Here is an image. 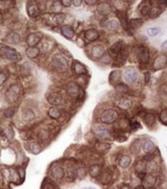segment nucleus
<instances>
[{
  "label": "nucleus",
  "instance_id": "nucleus-1",
  "mask_svg": "<svg viewBox=\"0 0 167 189\" xmlns=\"http://www.w3.org/2000/svg\"><path fill=\"white\" fill-rule=\"evenodd\" d=\"M51 65L54 70L58 72H65L68 69V62L63 55L55 54L51 61Z\"/></svg>",
  "mask_w": 167,
  "mask_h": 189
},
{
  "label": "nucleus",
  "instance_id": "nucleus-2",
  "mask_svg": "<svg viewBox=\"0 0 167 189\" xmlns=\"http://www.w3.org/2000/svg\"><path fill=\"white\" fill-rule=\"evenodd\" d=\"M118 113L116 110L112 109L104 110L100 116L101 121L106 124H111V123H114L118 119Z\"/></svg>",
  "mask_w": 167,
  "mask_h": 189
},
{
  "label": "nucleus",
  "instance_id": "nucleus-3",
  "mask_svg": "<svg viewBox=\"0 0 167 189\" xmlns=\"http://www.w3.org/2000/svg\"><path fill=\"white\" fill-rule=\"evenodd\" d=\"M0 51L6 58L10 61H16L20 57V54L17 52L16 50H15L14 48L7 47V46H1L0 47Z\"/></svg>",
  "mask_w": 167,
  "mask_h": 189
},
{
  "label": "nucleus",
  "instance_id": "nucleus-4",
  "mask_svg": "<svg viewBox=\"0 0 167 189\" xmlns=\"http://www.w3.org/2000/svg\"><path fill=\"white\" fill-rule=\"evenodd\" d=\"M20 94V89L17 85H12L6 92V96L9 102H14L17 100Z\"/></svg>",
  "mask_w": 167,
  "mask_h": 189
},
{
  "label": "nucleus",
  "instance_id": "nucleus-5",
  "mask_svg": "<svg viewBox=\"0 0 167 189\" xmlns=\"http://www.w3.org/2000/svg\"><path fill=\"white\" fill-rule=\"evenodd\" d=\"M167 65V57L164 54H160L157 56L152 64V68L154 71H159L164 68Z\"/></svg>",
  "mask_w": 167,
  "mask_h": 189
},
{
  "label": "nucleus",
  "instance_id": "nucleus-6",
  "mask_svg": "<svg viewBox=\"0 0 167 189\" xmlns=\"http://www.w3.org/2000/svg\"><path fill=\"white\" fill-rule=\"evenodd\" d=\"M138 61L141 65H145L149 62V51L147 47H141L138 50Z\"/></svg>",
  "mask_w": 167,
  "mask_h": 189
},
{
  "label": "nucleus",
  "instance_id": "nucleus-7",
  "mask_svg": "<svg viewBox=\"0 0 167 189\" xmlns=\"http://www.w3.org/2000/svg\"><path fill=\"white\" fill-rule=\"evenodd\" d=\"M138 78V72L134 68H127L124 73V79L128 83H133Z\"/></svg>",
  "mask_w": 167,
  "mask_h": 189
},
{
  "label": "nucleus",
  "instance_id": "nucleus-8",
  "mask_svg": "<svg viewBox=\"0 0 167 189\" xmlns=\"http://www.w3.org/2000/svg\"><path fill=\"white\" fill-rule=\"evenodd\" d=\"M95 133L98 138L100 139H106L110 138L111 137V131L110 129H108L107 127L103 126H99L95 129Z\"/></svg>",
  "mask_w": 167,
  "mask_h": 189
},
{
  "label": "nucleus",
  "instance_id": "nucleus-9",
  "mask_svg": "<svg viewBox=\"0 0 167 189\" xmlns=\"http://www.w3.org/2000/svg\"><path fill=\"white\" fill-rule=\"evenodd\" d=\"M47 102L50 104V105H53V106H58V105H61L62 102H63V99L62 96L57 92H51L48 94L47 98Z\"/></svg>",
  "mask_w": 167,
  "mask_h": 189
},
{
  "label": "nucleus",
  "instance_id": "nucleus-10",
  "mask_svg": "<svg viewBox=\"0 0 167 189\" xmlns=\"http://www.w3.org/2000/svg\"><path fill=\"white\" fill-rule=\"evenodd\" d=\"M22 120L25 123H30L36 119V114L31 109L27 108L23 110L21 115Z\"/></svg>",
  "mask_w": 167,
  "mask_h": 189
},
{
  "label": "nucleus",
  "instance_id": "nucleus-11",
  "mask_svg": "<svg viewBox=\"0 0 167 189\" xmlns=\"http://www.w3.org/2000/svg\"><path fill=\"white\" fill-rule=\"evenodd\" d=\"M67 92L69 93L70 95L77 97V96H78L80 94V86H79V85L77 83L74 82V81H71L67 85Z\"/></svg>",
  "mask_w": 167,
  "mask_h": 189
},
{
  "label": "nucleus",
  "instance_id": "nucleus-12",
  "mask_svg": "<svg viewBox=\"0 0 167 189\" xmlns=\"http://www.w3.org/2000/svg\"><path fill=\"white\" fill-rule=\"evenodd\" d=\"M51 175L56 180H62L64 177L65 171L61 166H55L51 171Z\"/></svg>",
  "mask_w": 167,
  "mask_h": 189
},
{
  "label": "nucleus",
  "instance_id": "nucleus-13",
  "mask_svg": "<svg viewBox=\"0 0 167 189\" xmlns=\"http://www.w3.org/2000/svg\"><path fill=\"white\" fill-rule=\"evenodd\" d=\"M100 177V182L102 185H109L112 180V174L111 173L110 170H105L101 172Z\"/></svg>",
  "mask_w": 167,
  "mask_h": 189
},
{
  "label": "nucleus",
  "instance_id": "nucleus-14",
  "mask_svg": "<svg viewBox=\"0 0 167 189\" xmlns=\"http://www.w3.org/2000/svg\"><path fill=\"white\" fill-rule=\"evenodd\" d=\"M40 42V36L36 33H30L26 38V43L29 47H36Z\"/></svg>",
  "mask_w": 167,
  "mask_h": 189
},
{
  "label": "nucleus",
  "instance_id": "nucleus-15",
  "mask_svg": "<svg viewBox=\"0 0 167 189\" xmlns=\"http://www.w3.org/2000/svg\"><path fill=\"white\" fill-rule=\"evenodd\" d=\"M60 31L61 33L63 34V36H64L67 39L71 40L74 36V30H73V28L71 27H70L69 25H63V27L60 28Z\"/></svg>",
  "mask_w": 167,
  "mask_h": 189
},
{
  "label": "nucleus",
  "instance_id": "nucleus-16",
  "mask_svg": "<svg viewBox=\"0 0 167 189\" xmlns=\"http://www.w3.org/2000/svg\"><path fill=\"white\" fill-rule=\"evenodd\" d=\"M6 41L9 44H20V36L17 33H15V32H11L9 33L7 36H6Z\"/></svg>",
  "mask_w": 167,
  "mask_h": 189
},
{
  "label": "nucleus",
  "instance_id": "nucleus-17",
  "mask_svg": "<svg viewBox=\"0 0 167 189\" xmlns=\"http://www.w3.org/2000/svg\"><path fill=\"white\" fill-rule=\"evenodd\" d=\"M125 47V44L122 41H118L117 42L114 43V44L111 45V47H110V52L111 54L113 55L117 56L121 51H122V49Z\"/></svg>",
  "mask_w": 167,
  "mask_h": 189
},
{
  "label": "nucleus",
  "instance_id": "nucleus-18",
  "mask_svg": "<svg viewBox=\"0 0 167 189\" xmlns=\"http://www.w3.org/2000/svg\"><path fill=\"white\" fill-rule=\"evenodd\" d=\"M84 36L89 41H95L99 38V33L95 29H89L84 33Z\"/></svg>",
  "mask_w": 167,
  "mask_h": 189
},
{
  "label": "nucleus",
  "instance_id": "nucleus-19",
  "mask_svg": "<svg viewBox=\"0 0 167 189\" xmlns=\"http://www.w3.org/2000/svg\"><path fill=\"white\" fill-rule=\"evenodd\" d=\"M98 12L103 16H107L109 15L111 11V7L110 5L107 2H101L98 5Z\"/></svg>",
  "mask_w": 167,
  "mask_h": 189
},
{
  "label": "nucleus",
  "instance_id": "nucleus-20",
  "mask_svg": "<svg viewBox=\"0 0 167 189\" xmlns=\"http://www.w3.org/2000/svg\"><path fill=\"white\" fill-rule=\"evenodd\" d=\"M104 54V48L101 45H96L92 47L91 55L94 58L99 59Z\"/></svg>",
  "mask_w": 167,
  "mask_h": 189
},
{
  "label": "nucleus",
  "instance_id": "nucleus-21",
  "mask_svg": "<svg viewBox=\"0 0 167 189\" xmlns=\"http://www.w3.org/2000/svg\"><path fill=\"white\" fill-rule=\"evenodd\" d=\"M132 106V102L130 99H126V98H123V99H120L118 102V107L120 109L128 110Z\"/></svg>",
  "mask_w": 167,
  "mask_h": 189
},
{
  "label": "nucleus",
  "instance_id": "nucleus-22",
  "mask_svg": "<svg viewBox=\"0 0 167 189\" xmlns=\"http://www.w3.org/2000/svg\"><path fill=\"white\" fill-rule=\"evenodd\" d=\"M73 69L77 75H85L87 71L84 65L78 61H74L73 63Z\"/></svg>",
  "mask_w": 167,
  "mask_h": 189
},
{
  "label": "nucleus",
  "instance_id": "nucleus-23",
  "mask_svg": "<svg viewBox=\"0 0 167 189\" xmlns=\"http://www.w3.org/2000/svg\"><path fill=\"white\" fill-rule=\"evenodd\" d=\"M27 12L28 15L30 17L35 18V17H37L39 15L40 10H39V8L38 7V6L35 4H30L27 8Z\"/></svg>",
  "mask_w": 167,
  "mask_h": 189
},
{
  "label": "nucleus",
  "instance_id": "nucleus-24",
  "mask_svg": "<svg viewBox=\"0 0 167 189\" xmlns=\"http://www.w3.org/2000/svg\"><path fill=\"white\" fill-rule=\"evenodd\" d=\"M28 150L33 154H38L42 150V147L38 142H31L28 145Z\"/></svg>",
  "mask_w": 167,
  "mask_h": 189
},
{
  "label": "nucleus",
  "instance_id": "nucleus-25",
  "mask_svg": "<svg viewBox=\"0 0 167 189\" xmlns=\"http://www.w3.org/2000/svg\"><path fill=\"white\" fill-rule=\"evenodd\" d=\"M156 182V177L153 174H148L146 175L145 178L143 179V183L148 188H152Z\"/></svg>",
  "mask_w": 167,
  "mask_h": 189
},
{
  "label": "nucleus",
  "instance_id": "nucleus-26",
  "mask_svg": "<svg viewBox=\"0 0 167 189\" xmlns=\"http://www.w3.org/2000/svg\"><path fill=\"white\" fill-rule=\"evenodd\" d=\"M89 174H90V177H93V178L99 177L101 174V167L98 165V164H93V165H91L90 167V168H89Z\"/></svg>",
  "mask_w": 167,
  "mask_h": 189
},
{
  "label": "nucleus",
  "instance_id": "nucleus-27",
  "mask_svg": "<svg viewBox=\"0 0 167 189\" xmlns=\"http://www.w3.org/2000/svg\"><path fill=\"white\" fill-rule=\"evenodd\" d=\"M26 54L29 58L34 59L39 54V49L36 47H29L26 50Z\"/></svg>",
  "mask_w": 167,
  "mask_h": 189
},
{
  "label": "nucleus",
  "instance_id": "nucleus-28",
  "mask_svg": "<svg viewBox=\"0 0 167 189\" xmlns=\"http://www.w3.org/2000/svg\"><path fill=\"white\" fill-rule=\"evenodd\" d=\"M47 113H48V116H50V118L53 119H60V116H61V113H60V110L57 108H56V107H51V108L49 109Z\"/></svg>",
  "mask_w": 167,
  "mask_h": 189
},
{
  "label": "nucleus",
  "instance_id": "nucleus-29",
  "mask_svg": "<svg viewBox=\"0 0 167 189\" xmlns=\"http://www.w3.org/2000/svg\"><path fill=\"white\" fill-rule=\"evenodd\" d=\"M155 148V144L152 140H147L143 143V150L146 153H150Z\"/></svg>",
  "mask_w": 167,
  "mask_h": 189
},
{
  "label": "nucleus",
  "instance_id": "nucleus-30",
  "mask_svg": "<svg viewBox=\"0 0 167 189\" xmlns=\"http://www.w3.org/2000/svg\"><path fill=\"white\" fill-rule=\"evenodd\" d=\"M132 162V159L128 155L122 156L119 160V166L122 168H126L130 165Z\"/></svg>",
  "mask_w": 167,
  "mask_h": 189
},
{
  "label": "nucleus",
  "instance_id": "nucleus-31",
  "mask_svg": "<svg viewBox=\"0 0 167 189\" xmlns=\"http://www.w3.org/2000/svg\"><path fill=\"white\" fill-rule=\"evenodd\" d=\"M120 71H112L109 75V81L112 84H118V81L120 80Z\"/></svg>",
  "mask_w": 167,
  "mask_h": 189
},
{
  "label": "nucleus",
  "instance_id": "nucleus-32",
  "mask_svg": "<svg viewBox=\"0 0 167 189\" xmlns=\"http://www.w3.org/2000/svg\"><path fill=\"white\" fill-rule=\"evenodd\" d=\"M117 17L119 19V20H120L123 28L127 29V27H128V22H127V17L125 14V12L119 11V12H117Z\"/></svg>",
  "mask_w": 167,
  "mask_h": 189
},
{
  "label": "nucleus",
  "instance_id": "nucleus-33",
  "mask_svg": "<svg viewBox=\"0 0 167 189\" xmlns=\"http://www.w3.org/2000/svg\"><path fill=\"white\" fill-rule=\"evenodd\" d=\"M143 119H144L145 123H146L148 126H152L155 122V117L152 114H150V113H148V114L145 115L144 117H143Z\"/></svg>",
  "mask_w": 167,
  "mask_h": 189
},
{
  "label": "nucleus",
  "instance_id": "nucleus-34",
  "mask_svg": "<svg viewBox=\"0 0 167 189\" xmlns=\"http://www.w3.org/2000/svg\"><path fill=\"white\" fill-rule=\"evenodd\" d=\"M106 27L110 31H116V30H118L119 23L117 20H112L108 22L107 24H106Z\"/></svg>",
  "mask_w": 167,
  "mask_h": 189
},
{
  "label": "nucleus",
  "instance_id": "nucleus-35",
  "mask_svg": "<svg viewBox=\"0 0 167 189\" xmlns=\"http://www.w3.org/2000/svg\"><path fill=\"white\" fill-rule=\"evenodd\" d=\"M140 12H141V15L143 16H148L150 14L151 10H152V8L149 4H146V3H142L140 6Z\"/></svg>",
  "mask_w": 167,
  "mask_h": 189
},
{
  "label": "nucleus",
  "instance_id": "nucleus-36",
  "mask_svg": "<svg viewBox=\"0 0 167 189\" xmlns=\"http://www.w3.org/2000/svg\"><path fill=\"white\" fill-rule=\"evenodd\" d=\"M143 24L142 20L141 19H132L129 21V25L133 30H137L140 28Z\"/></svg>",
  "mask_w": 167,
  "mask_h": 189
},
{
  "label": "nucleus",
  "instance_id": "nucleus-37",
  "mask_svg": "<svg viewBox=\"0 0 167 189\" xmlns=\"http://www.w3.org/2000/svg\"><path fill=\"white\" fill-rule=\"evenodd\" d=\"M110 145L109 143H100L97 145L96 148L101 153H107L108 151L110 149Z\"/></svg>",
  "mask_w": 167,
  "mask_h": 189
},
{
  "label": "nucleus",
  "instance_id": "nucleus-38",
  "mask_svg": "<svg viewBox=\"0 0 167 189\" xmlns=\"http://www.w3.org/2000/svg\"><path fill=\"white\" fill-rule=\"evenodd\" d=\"M41 189H57V187L55 186V185L53 184V182H51L49 179H45L44 181L42 184V186H41Z\"/></svg>",
  "mask_w": 167,
  "mask_h": 189
},
{
  "label": "nucleus",
  "instance_id": "nucleus-39",
  "mask_svg": "<svg viewBox=\"0 0 167 189\" xmlns=\"http://www.w3.org/2000/svg\"><path fill=\"white\" fill-rule=\"evenodd\" d=\"M50 132H49L47 129H42V130L39 133V134H38V137H39V140H42V141H45V140H48L49 137H50Z\"/></svg>",
  "mask_w": 167,
  "mask_h": 189
},
{
  "label": "nucleus",
  "instance_id": "nucleus-40",
  "mask_svg": "<svg viewBox=\"0 0 167 189\" xmlns=\"http://www.w3.org/2000/svg\"><path fill=\"white\" fill-rule=\"evenodd\" d=\"M65 17H65L64 14L59 12V13H57L56 15H54V17H53V21L57 24H61L64 21Z\"/></svg>",
  "mask_w": 167,
  "mask_h": 189
},
{
  "label": "nucleus",
  "instance_id": "nucleus-41",
  "mask_svg": "<svg viewBox=\"0 0 167 189\" xmlns=\"http://www.w3.org/2000/svg\"><path fill=\"white\" fill-rule=\"evenodd\" d=\"M163 12V10L160 7H154L152 8V10H151L150 15L152 18H156V17H160V14Z\"/></svg>",
  "mask_w": 167,
  "mask_h": 189
},
{
  "label": "nucleus",
  "instance_id": "nucleus-42",
  "mask_svg": "<svg viewBox=\"0 0 167 189\" xmlns=\"http://www.w3.org/2000/svg\"><path fill=\"white\" fill-rule=\"evenodd\" d=\"M160 119L162 123L167 126V109L162 110L160 114Z\"/></svg>",
  "mask_w": 167,
  "mask_h": 189
},
{
  "label": "nucleus",
  "instance_id": "nucleus-43",
  "mask_svg": "<svg viewBox=\"0 0 167 189\" xmlns=\"http://www.w3.org/2000/svg\"><path fill=\"white\" fill-rule=\"evenodd\" d=\"M160 32V30L158 28H155V27H152V28H149L147 30V33L149 34V36H155Z\"/></svg>",
  "mask_w": 167,
  "mask_h": 189
},
{
  "label": "nucleus",
  "instance_id": "nucleus-44",
  "mask_svg": "<svg viewBox=\"0 0 167 189\" xmlns=\"http://www.w3.org/2000/svg\"><path fill=\"white\" fill-rule=\"evenodd\" d=\"M75 177H76L75 171H73L72 169H70V168H68V170H67V180L69 181V182H73V181L75 179Z\"/></svg>",
  "mask_w": 167,
  "mask_h": 189
},
{
  "label": "nucleus",
  "instance_id": "nucleus-45",
  "mask_svg": "<svg viewBox=\"0 0 167 189\" xmlns=\"http://www.w3.org/2000/svg\"><path fill=\"white\" fill-rule=\"evenodd\" d=\"M14 113H15V110L13 108H9L4 111V116L6 118H11L13 116Z\"/></svg>",
  "mask_w": 167,
  "mask_h": 189
},
{
  "label": "nucleus",
  "instance_id": "nucleus-46",
  "mask_svg": "<svg viewBox=\"0 0 167 189\" xmlns=\"http://www.w3.org/2000/svg\"><path fill=\"white\" fill-rule=\"evenodd\" d=\"M52 9H53V12L59 13V12L61 10V3H60L59 2H55L52 6Z\"/></svg>",
  "mask_w": 167,
  "mask_h": 189
},
{
  "label": "nucleus",
  "instance_id": "nucleus-47",
  "mask_svg": "<svg viewBox=\"0 0 167 189\" xmlns=\"http://www.w3.org/2000/svg\"><path fill=\"white\" fill-rule=\"evenodd\" d=\"M4 134L8 139H9V140L13 137V132H12V130L11 128H6L4 131Z\"/></svg>",
  "mask_w": 167,
  "mask_h": 189
},
{
  "label": "nucleus",
  "instance_id": "nucleus-48",
  "mask_svg": "<svg viewBox=\"0 0 167 189\" xmlns=\"http://www.w3.org/2000/svg\"><path fill=\"white\" fill-rule=\"evenodd\" d=\"M146 168V164H145L142 161H139V162H138L137 165H136V170L139 171V173L143 172V171H144Z\"/></svg>",
  "mask_w": 167,
  "mask_h": 189
},
{
  "label": "nucleus",
  "instance_id": "nucleus-49",
  "mask_svg": "<svg viewBox=\"0 0 167 189\" xmlns=\"http://www.w3.org/2000/svg\"><path fill=\"white\" fill-rule=\"evenodd\" d=\"M116 89L120 92H127L128 90V88L123 84H118L116 86Z\"/></svg>",
  "mask_w": 167,
  "mask_h": 189
},
{
  "label": "nucleus",
  "instance_id": "nucleus-50",
  "mask_svg": "<svg viewBox=\"0 0 167 189\" xmlns=\"http://www.w3.org/2000/svg\"><path fill=\"white\" fill-rule=\"evenodd\" d=\"M154 157H155V156H154L153 153H148L147 155H146V156L143 158V160H144V161H148V162H151V161H153Z\"/></svg>",
  "mask_w": 167,
  "mask_h": 189
},
{
  "label": "nucleus",
  "instance_id": "nucleus-51",
  "mask_svg": "<svg viewBox=\"0 0 167 189\" xmlns=\"http://www.w3.org/2000/svg\"><path fill=\"white\" fill-rule=\"evenodd\" d=\"M138 126L140 127L141 126H140L139 122H137L136 120H133V121H132L131 123H130V127H131L132 129H136L138 128Z\"/></svg>",
  "mask_w": 167,
  "mask_h": 189
},
{
  "label": "nucleus",
  "instance_id": "nucleus-52",
  "mask_svg": "<svg viewBox=\"0 0 167 189\" xmlns=\"http://www.w3.org/2000/svg\"><path fill=\"white\" fill-rule=\"evenodd\" d=\"M6 80V76L4 73H0V86L2 85L3 83L5 82V81Z\"/></svg>",
  "mask_w": 167,
  "mask_h": 189
},
{
  "label": "nucleus",
  "instance_id": "nucleus-53",
  "mask_svg": "<svg viewBox=\"0 0 167 189\" xmlns=\"http://www.w3.org/2000/svg\"><path fill=\"white\" fill-rule=\"evenodd\" d=\"M60 2H61V5H63V6H65V7H69V6H71L72 2L69 1V0H67V1H66V0H63V1H61Z\"/></svg>",
  "mask_w": 167,
  "mask_h": 189
},
{
  "label": "nucleus",
  "instance_id": "nucleus-54",
  "mask_svg": "<svg viewBox=\"0 0 167 189\" xmlns=\"http://www.w3.org/2000/svg\"><path fill=\"white\" fill-rule=\"evenodd\" d=\"M72 3L74 6L78 7V6H80L81 5L82 1H81V0H75V1H72Z\"/></svg>",
  "mask_w": 167,
  "mask_h": 189
},
{
  "label": "nucleus",
  "instance_id": "nucleus-55",
  "mask_svg": "<svg viewBox=\"0 0 167 189\" xmlns=\"http://www.w3.org/2000/svg\"><path fill=\"white\" fill-rule=\"evenodd\" d=\"M145 77H146V83H148V81L150 79V74H149V72L145 73Z\"/></svg>",
  "mask_w": 167,
  "mask_h": 189
},
{
  "label": "nucleus",
  "instance_id": "nucleus-56",
  "mask_svg": "<svg viewBox=\"0 0 167 189\" xmlns=\"http://www.w3.org/2000/svg\"><path fill=\"white\" fill-rule=\"evenodd\" d=\"M161 47L163 48V49H167V40L166 41H164L163 44H162Z\"/></svg>",
  "mask_w": 167,
  "mask_h": 189
},
{
  "label": "nucleus",
  "instance_id": "nucleus-57",
  "mask_svg": "<svg viewBox=\"0 0 167 189\" xmlns=\"http://www.w3.org/2000/svg\"><path fill=\"white\" fill-rule=\"evenodd\" d=\"M135 189H146V188H145L144 185H138V186H136V188H135Z\"/></svg>",
  "mask_w": 167,
  "mask_h": 189
},
{
  "label": "nucleus",
  "instance_id": "nucleus-58",
  "mask_svg": "<svg viewBox=\"0 0 167 189\" xmlns=\"http://www.w3.org/2000/svg\"><path fill=\"white\" fill-rule=\"evenodd\" d=\"M85 2H87V4L91 5V4H94L95 2H96V1H85Z\"/></svg>",
  "mask_w": 167,
  "mask_h": 189
},
{
  "label": "nucleus",
  "instance_id": "nucleus-59",
  "mask_svg": "<svg viewBox=\"0 0 167 189\" xmlns=\"http://www.w3.org/2000/svg\"><path fill=\"white\" fill-rule=\"evenodd\" d=\"M120 189H130V188H129V186H128V185H123V186H122Z\"/></svg>",
  "mask_w": 167,
  "mask_h": 189
},
{
  "label": "nucleus",
  "instance_id": "nucleus-60",
  "mask_svg": "<svg viewBox=\"0 0 167 189\" xmlns=\"http://www.w3.org/2000/svg\"><path fill=\"white\" fill-rule=\"evenodd\" d=\"M81 189H96L95 188H93V187H84Z\"/></svg>",
  "mask_w": 167,
  "mask_h": 189
},
{
  "label": "nucleus",
  "instance_id": "nucleus-61",
  "mask_svg": "<svg viewBox=\"0 0 167 189\" xmlns=\"http://www.w3.org/2000/svg\"><path fill=\"white\" fill-rule=\"evenodd\" d=\"M148 189H155V188H154L153 187H152V188H148Z\"/></svg>",
  "mask_w": 167,
  "mask_h": 189
},
{
  "label": "nucleus",
  "instance_id": "nucleus-62",
  "mask_svg": "<svg viewBox=\"0 0 167 189\" xmlns=\"http://www.w3.org/2000/svg\"><path fill=\"white\" fill-rule=\"evenodd\" d=\"M109 189H116L115 188H109Z\"/></svg>",
  "mask_w": 167,
  "mask_h": 189
},
{
  "label": "nucleus",
  "instance_id": "nucleus-63",
  "mask_svg": "<svg viewBox=\"0 0 167 189\" xmlns=\"http://www.w3.org/2000/svg\"><path fill=\"white\" fill-rule=\"evenodd\" d=\"M1 132L2 131H1V129H0V135H1Z\"/></svg>",
  "mask_w": 167,
  "mask_h": 189
}]
</instances>
